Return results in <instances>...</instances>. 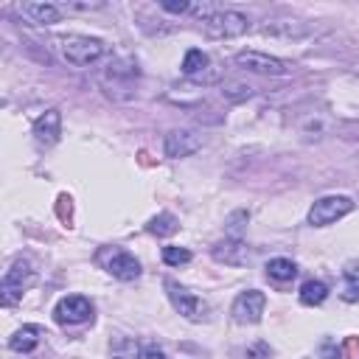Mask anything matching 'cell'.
<instances>
[{
    "mask_svg": "<svg viewBox=\"0 0 359 359\" xmlns=\"http://www.w3.org/2000/svg\"><path fill=\"white\" fill-rule=\"evenodd\" d=\"M56 50L62 53V59L67 65H76V67H87L93 62H98L107 50V45L95 36H81V34H65V36H56Z\"/></svg>",
    "mask_w": 359,
    "mask_h": 359,
    "instance_id": "obj_1",
    "label": "cell"
},
{
    "mask_svg": "<svg viewBox=\"0 0 359 359\" xmlns=\"http://www.w3.org/2000/svg\"><path fill=\"white\" fill-rule=\"evenodd\" d=\"M137 76H140V70H137V65H135L132 59H112V62L104 67L101 81H104V87H107V93H109V95L123 98V95H121V90H126V95L132 98V95H135Z\"/></svg>",
    "mask_w": 359,
    "mask_h": 359,
    "instance_id": "obj_2",
    "label": "cell"
},
{
    "mask_svg": "<svg viewBox=\"0 0 359 359\" xmlns=\"http://www.w3.org/2000/svg\"><path fill=\"white\" fill-rule=\"evenodd\" d=\"M202 28H205V34L213 36V39H233V36L247 34L250 20H247L244 14H238V11H230V8L222 11V8H216L210 17L202 20Z\"/></svg>",
    "mask_w": 359,
    "mask_h": 359,
    "instance_id": "obj_3",
    "label": "cell"
},
{
    "mask_svg": "<svg viewBox=\"0 0 359 359\" xmlns=\"http://www.w3.org/2000/svg\"><path fill=\"white\" fill-rule=\"evenodd\" d=\"M95 261L112 278H118V280H137L140 278V261L132 252L121 250V247H101L98 255H95Z\"/></svg>",
    "mask_w": 359,
    "mask_h": 359,
    "instance_id": "obj_4",
    "label": "cell"
},
{
    "mask_svg": "<svg viewBox=\"0 0 359 359\" xmlns=\"http://www.w3.org/2000/svg\"><path fill=\"white\" fill-rule=\"evenodd\" d=\"M165 289H168V300L174 303V309L185 317V320H191V323H205L208 320V303L202 300V297H196L194 292H188L185 286H180L177 280H165Z\"/></svg>",
    "mask_w": 359,
    "mask_h": 359,
    "instance_id": "obj_5",
    "label": "cell"
},
{
    "mask_svg": "<svg viewBox=\"0 0 359 359\" xmlns=\"http://www.w3.org/2000/svg\"><path fill=\"white\" fill-rule=\"evenodd\" d=\"M353 210V202L351 196H342V194H331V196H323L311 205L309 210V224L311 227H325V224H334L337 219H342L345 213Z\"/></svg>",
    "mask_w": 359,
    "mask_h": 359,
    "instance_id": "obj_6",
    "label": "cell"
},
{
    "mask_svg": "<svg viewBox=\"0 0 359 359\" xmlns=\"http://www.w3.org/2000/svg\"><path fill=\"white\" fill-rule=\"evenodd\" d=\"M31 280H34V269H31V264H28L25 258H17V261L11 264V269L3 275V283H0L3 306H14V303L22 297V292L31 286Z\"/></svg>",
    "mask_w": 359,
    "mask_h": 359,
    "instance_id": "obj_7",
    "label": "cell"
},
{
    "mask_svg": "<svg viewBox=\"0 0 359 359\" xmlns=\"http://www.w3.org/2000/svg\"><path fill=\"white\" fill-rule=\"evenodd\" d=\"M236 65L244 67V70H252V73H264V76H289L292 73L289 62H283L278 56H269V53H261V50L236 53Z\"/></svg>",
    "mask_w": 359,
    "mask_h": 359,
    "instance_id": "obj_8",
    "label": "cell"
},
{
    "mask_svg": "<svg viewBox=\"0 0 359 359\" xmlns=\"http://www.w3.org/2000/svg\"><path fill=\"white\" fill-rule=\"evenodd\" d=\"M53 317H56V323H62V325L87 323V320H93V303H90L87 297H81V294H67V297H62V300L56 303Z\"/></svg>",
    "mask_w": 359,
    "mask_h": 359,
    "instance_id": "obj_9",
    "label": "cell"
},
{
    "mask_svg": "<svg viewBox=\"0 0 359 359\" xmlns=\"http://www.w3.org/2000/svg\"><path fill=\"white\" fill-rule=\"evenodd\" d=\"M264 306H266L264 292L247 289V292H241V294L236 297V303H233V320L241 323V325H255V323L261 320V314H264Z\"/></svg>",
    "mask_w": 359,
    "mask_h": 359,
    "instance_id": "obj_10",
    "label": "cell"
},
{
    "mask_svg": "<svg viewBox=\"0 0 359 359\" xmlns=\"http://www.w3.org/2000/svg\"><path fill=\"white\" fill-rule=\"evenodd\" d=\"M202 149V135L194 129H171L163 140L165 157H188Z\"/></svg>",
    "mask_w": 359,
    "mask_h": 359,
    "instance_id": "obj_11",
    "label": "cell"
},
{
    "mask_svg": "<svg viewBox=\"0 0 359 359\" xmlns=\"http://www.w3.org/2000/svg\"><path fill=\"white\" fill-rule=\"evenodd\" d=\"M34 135H36V140L45 143V146L56 143L59 135H62V115H59V109H45V112L34 121Z\"/></svg>",
    "mask_w": 359,
    "mask_h": 359,
    "instance_id": "obj_12",
    "label": "cell"
},
{
    "mask_svg": "<svg viewBox=\"0 0 359 359\" xmlns=\"http://www.w3.org/2000/svg\"><path fill=\"white\" fill-rule=\"evenodd\" d=\"M247 244L241 241V238H224V241H219L216 247H213V258L219 261V264H227V266H241V264H247Z\"/></svg>",
    "mask_w": 359,
    "mask_h": 359,
    "instance_id": "obj_13",
    "label": "cell"
},
{
    "mask_svg": "<svg viewBox=\"0 0 359 359\" xmlns=\"http://www.w3.org/2000/svg\"><path fill=\"white\" fill-rule=\"evenodd\" d=\"M210 59H208V53H202L199 48H191L188 53H185V59H182V73L188 76V79H196V81H210Z\"/></svg>",
    "mask_w": 359,
    "mask_h": 359,
    "instance_id": "obj_14",
    "label": "cell"
},
{
    "mask_svg": "<svg viewBox=\"0 0 359 359\" xmlns=\"http://www.w3.org/2000/svg\"><path fill=\"white\" fill-rule=\"evenodd\" d=\"M42 337H45V331L39 325H22L8 337V348L17 353H31L42 342Z\"/></svg>",
    "mask_w": 359,
    "mask_h": 359,
    "instance_id": "obj_15",
    "label": "cell"
},
{
    "mask_svg": "<svg viewBox=\"0 0 359 359\" xmlns=\"http://www.w3.org/2000/svg\"><path fill=\"white\" fill-rule=\"evenodd\" d=\"M20 11L36 25H53L62 17V8L53 3H20Z\"/></svg>",
    "mask_w": 359,
    "mask_h": 359,
    "instance_id": "obj_16",
    "label": "cell"
},
{
    "mask_svg": "<svg viewBox=\"0 0 359 359\" xmlns=\"http://www.w3.org/2000/svg\"><path fill=\"white\" fill-rule=\"evenodd\" d=\"M109 356L112 359H140V345L132 337H115L109 342Z\"/></svg>",
    "mask_w": 359,
    "mask_h": 359,
    "instance_id": "obj_17",
    "label": "cell"
},
{
    "mask_svg": "<svg viewBox=\"0 0 359 359\" xmlns=\"http://www.w3.org/2000/svg\"><path fill=\"white\" fill-rule=\"evenodd\" d=\"M146 230L151 233V236H174L177 230H180V222H177V216H171V213H157L154 219H149V224H146Z\"/></svg>",
    "mask_w": 359,
    "mask_h": 359,
    "instance_id": "obj_18",
    "label": "cell"
},
{
    "mask_svg": "<svg viewBox=\"0 0 359 359\" xmlns=\"http://www.w3.org/2000/svg\"><path fill=\"white\" fill-rule=\"evenodd\" d=\"M328 297V286L323 280H306L300 286V303L303 306H320Z\"/></svg>",
    "mask_w": 359,
    "mask_h": 359,
    "instance_id": "obj_19",
    "label": "cell"
},
{
    "mask_svg": "<svg viewBox=\"0 0 359 359\" xmlns=\"http://www.w3.org/2000/svg\"><path fill=\"white\" fill-rule=\"evenodd\" d=\"M266 275H269L272 280H292V278L297 275V264L289 261V258H272V261L266 264Z\"/></svg>",
    "mask_w": 359,
    "mask_h": 359,
    "instance_id": "obj_20",
    "label": "cell"
},
{
    "mask_svg": "<svg viewBox=\"0 0 359 359\" xmlns=\"http://www.w3.org/2000/svg\"><path fill=\"white\" fill-rule=\"evenodd\" d=\"M264 34H283V36H303L309 28L303 22H289V20H278V22H266L261 25Z\"/></svg>",
    "mask_w": 359,
    "mask_h": 359,
    "instance_id": "obj_21",
    "label": "cell"
},
{
    "mask_svg": "<svg viewBox=\"0 0 359 359\" xmlns=\"http://www.w3.org/2000/svg\"><path fill=\"white\" fill-rule=\"evenodd\" d=\"M222 95H224L227 101L238 104V101H247V98L252 95V87L244 84V81H224V84H222Z\"/></svg>",
    "mask_w": 359,
    "mask_h": 359,
    "instance_id": "obj_22",
    "label": "cell"
},
{
    "mask_svg": "<svg viewBox=\"0 0 359 359\" xmlns=\"http://www.w3.org/2000/svg\"><path fill=\"white\" fill-rule=\"evenodd\" d=\"M342 297H345L348 303H356V300H359V266L345 269V289H342Z\"/></svg>",
    "mask_w": 359,
    "mask_h": 359,
    "instance_id": "obj_23",
    "label": "cell"
},
{
    "mask_svg": "<svg viewBox=\"0 0 359 359\" xmlns=\"http://www.w3.org/2000/svg\"><path fill=\"white\" fill-rule=\"evenodd\" d=\"M163 261L168 266H182V264L191 261V250H185V247H163Z\"/></svg>",
    "mask_w": 359,
    "mask_h": 359,
    "instance_id": "obj_24",
    "label": "cell"
},
{
    "mask_svg": "<svg viewBox=\"0 0 359 359\" xmlns=\"http://www.w3.org/2000/svg\"><path fill=\"white\" fill-rule=\"evenodd\" d=\"M272 356V348L266 345V342H252V345H247L244 348V353H241V359H269Z\"/></svg>",
    "mask_w": 359,
    "mask_h": 359,
    "instance_id": "obj_25",
    "label": "cell"
},
{
    "mask_svg": "<svg viewBox=\"0 0 359 359\" xmlns=\"http://www.w3.org/2000/svg\"><path fill=\"white\" fill-rule=\"evenodd\" d=\"M160 6H163L165 11H171V14H185V11H191V8H194L188 0H163Z\"/></svg>",
    "mask_w": 359,
    "mask_h": 359,
    "instance_id": "obj_26",
    "label": "cell"
},
{
    "mask_svg": "<svg viewBox=\"0 0 359 359\" xmlns=\"http://www.w3.org/2000/svg\"><path fill=\"white\" fill-rule=\"evenodd\" d=\"M143 359H168L160 348H146V353H143Z\"/></svg>",
    "mask_w": 359,
    "mask_h": 359,
    "instance_id": "obj_27",
    "label": "cell"
}]
</instances>
